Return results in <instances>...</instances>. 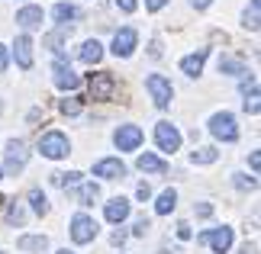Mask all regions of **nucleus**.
I'll return each instance as SVG.
<instances>
[{"instance_id":"1","label":"nucleus","mask_w":261,"mask_h":254,"mask_svg":"<svg viewBox=\"0 0 261 254\" xmlns=\"http://www.w3.org/2000/svg\"><path fill=\"white\" fill-rule=\"evenodd\" d=\"M39 151H42V158H68L71 155V142H68V135H62V132H45L42 138H39Z\"/></svg>"},{"instance_id":"2","label":"nucleus","mask_w":261,"mask_h":254,"mask_svg":"<svg viewBox=\"0 0 261 254\" xmlns=\"http://www.w3.org/2000/svg\"><path fill=\"white\" fill-rule=\"evenodd\" d=\"M145 90L152 94V100H155L158 109H168V106H171L174 87H171V80H168L165 74H148V77H145Z\"/></svg>"},{"instance_id":"3","label":"nucleus","mask_w":261,"mask_h":254,"mask_svg":"<svg viewBox=\"0 0 261 254\" xmlns=\"http://www.w3.org/2000/svg\"><path fill=\"white\" fill-rule=\"evenodd\" d=\"M97 238V222L87 216V212H77L71 219V241L74 245H87V241Z\"/></svg>"},{"instance_id":"4","label":"nucleus","mask_w":261,"mask_h":254,"mask_svg":"<svg viewBox=\"0 0 261 254\" xmlns=\"http://www.w3.org/2000/svg\"><path fill=\"white\" fill-rule=\"evenodd\" d=\"M210 132H213L219 142H236V138H239L236 116H232V113H216L213 119H210Z\"/></svg>"},{"instance_id":"5","label":"nucleus","mask_w":261,"mask_h":254,"mask_svg":"<svg viewBox=\"0 0 261 254\" xmlns=\"http://www.w3.org/2000/svg\"><path fill=\"white\" fill-rule=\"evenodd\" d=\"M197 241L200 245H210L216 254H226L229 248H232V229H210V232H203V235H197Z\"/></svg>"},{"instance_id":"6","label":"nucleus","mask_w":261,"mask_h":254,"mask_svg":"<svg viewBox=\"0 0 261 254\" xmlns=\"http://www.w3.org/2000/svg\"><path fill=\"white\" fill-rule=\"evenodd\" d=\"M87 87H90V97L94 100H110L113 90H116V80H113V74H107V71H97V74L87 77Z\"/></svg>"},{"instance_id":"7","label":"nucleus","mask_w":261,"mask_h":254,"mask_svg":"<svg viewBox=\"0 0 261 254\" xmlns=\"http://www.w3.org/2000/svg\"><path fill=\"white\" fill-rule=\"evenodd\" d=\"M155 142H158V148H162L165 155H174V151L180 148V132H177V126L158 123L155 126Z\"/></svg>"},{"instance_id":"8","label":"nucleus","mask_w":261,"mask_h":254,"mask_svg":"<svg viewBox=\"0 0 261 254\" xmlns=\"http://www.w3.org/2000/svg\"><path fill=\"white\" fill-rule=\"evenodd\" d=\"M113 145L119 151H136L139 145H142V129L139 126H119L113 132Z\"/></svg>"},{"instance_id":"9","label":"nucleus","mask_w":261,"mask_h":254,"mask_svg":"<svg viewBox=\"0 0 261 254\" xmlns=\"http://www.w3.org/2000/svg\"><path fill=\"white\" fill-rule=\"evenodd\" d=\"M26 161H29L26 145L19 138H10L7 142V171H10V174H19V171L26 167Z\"/></svg>"},{"instance_id":"10","label":"nucleus","mask_w":261,"mask_h":254,"mask_svg":"<svg viewBox=\"0 0 261 254\" xmlns=\"http://www.w3.org/2000/svg\"><path fill=\"white\" fill-rule=\"evenodd\" d=\"M136 42H139V33H136L133 26L119 29V33L113 36V55L116 58H129V55H133V48H136Z\"/></svg>"},{"instance_id":"11","label":"nucleus","mask_w":261,"mask_h":254,"mask_svg":"<svg viewBox=\"0 0 261 254\" xmlns=\"http://www.w3.org/2000/svg\"><path fill=\"white\" fill-rule=\"evenodd\" d=\"M52 74H55V84L62 87V90H77V87H81V77H77L74 71H71V65L62 62V58L52 65Z\"/></svg>"},{"instance_id":"12","label":"nucleus","mask_w":261,"mask_h":254,"mask_svg":"<svg viewBox=\"0 0 261 254\" xmlns=\"http://www.w3.org/2000/svg\"><path fill=\"white\" fill-rule=\"evenodd\" d=\"M94 177H103V180H119L126 177V164L119 158H103L94 164Z\"/></svg>"},{"instance_id":"13","label":"nucleus","mask_w":261,"mask_h":254,"mask_svg":"<svg viewBox=\"0 0 261 254\" xmlns=\"http://www.w3.org/2000/svg\"><path fill=\"white\" fill-rule=\"evenodd\" d=\"M107 222H113V225H119V222H126L129 219V212H133V206H129V200H123V196H113L107 203Z\"/></svg>"},{"instance_id":"14","label":"nucleus","mask_w":261,"mask_h":254,"mask_svg":"<svg viewBox=\"0 0 261 254\" xmlns=\"http://www.w3.org/2000/svg\"><path fill=\"white\" fill-rule=\"evenodd\" d=\"M13 55H16V65L23 71H29V68H33V39H29V36H16Z\"/></svg>"},{"instance_id":"15","label":"nucleus","mask_w":261,"mask_h":254,"mask_svg":"<svg viewBox=\"0 0 261 254\" xmlns=\"http://www.w3.org/2000/svg\"><path fill=\"white\" fill-rule=\"evenodd\" d=\"M136 167L142 171V174H165V171H168V164H165L158 155H152V151L139 155V158H136Z\"/></svg>"},{"instance_id":"16","label":"nucleus","mask_w":261,"mask_h":254,"mask_svg":"<svg viewBox=\"0 0 261 254\" xmlns=\"http://www.w3.org/2000/svg\"><path fill=\"white\" fill-rule=\"evenodd\" d=\"M206 55H210V48H200L197 55H187L184 62H180V71H184L187 77H197L200 71H203V65H206Z\"/></svg>"},{"instance_id":"17","label":"nucleus","mask_w":261,"mask_h":254,"mask_svg":"<svg viewBox=\"0 0 261 254\" xmlns=\"http://www.w3.org/2000/svg\"><path fill=\"white\" fill-rule=\"evenodd\" d=\"M16 23L23 29H39L42 26V7H23L16 13Z\"/></svg>"},{"instance_id":"18","label":"nucleus","mask_w":261,"mask_h":254,"mask_svg":"<svg viewBox=\"0 0 261 254\" xmlns=\"http://www.w3.org/2000/svg\"><path fill=\"white\" fill-rule=\"evenodd\" d=\"M100 58H103V45H100L97 39H87V42L81 45V62L84 65H97Z\"/></svg>"},{"instance_id":"19","label":"nucleus","mask_w":261,"mask_h":254,"mask_svg":"<svg viewBox=\"0 0 261 254\" xmlns=\"http://www.w3.org/2000/svg\"><path fill=\"white\" fill-rule=\"evenodd\" d=\"M16 248H23V251H39L42 254L48 248V238L45 235H19L16 238Z\"/></svg>"},{"instance_id":"20","label":"nucleus","mask_w":261,"mask_h":254,"mask_svg":"<svg viewBox=\"0 0 261 254\" xmlns=\"http://www.w3.org/2000/svg\"><path fill=\"white\" fill-rule=\"evenodd\" d=\"M52 16H55V19H58V23H62V26H68V23H71V19H77V16H81V10H77L74 4H55Z\"/></svg>"},{"instance_id":"21","label":"nucleus","mask_w":261,"mask_h":254,"mask_svg":"<svg viewBox=\"0 0 261 254\" xmlns=\"http://www.w3.org/2000/svg\"><path fill=\"white\" fill-rule=\"evenodd\" d=\"M174 206H177V193L165 190L162 196H158V203H155V212H158V216H168V212H174Z\"/></svg>"},{"instance_id":"22","label":"nucleus","mask_w":261,"mask_h":254,"mask_svg":"<svg viewBox=\"0 0 261 254\" xmlns=\"http://www.w3.org/2000/svg\"><path fill=\"white\" fill-rule=\"evenodd\" d=\"M52 184L55 187H65V190H71V187H77L81 184V174H77V171H58V174H52Z\"/></svg>"},{"instance_id":"23","label":"nucleus","mask_w":261,"mask_h":254,"mask_svg":"<svg viewBox=\"0 0 261 254\" xmlns=\"http://www.w3.org/2000/svg\"><path fill=\"white\" fill-rule=\"evenodd\" d=\"M97 200H100V187L97 184H84L77 190V203H81V206H94Z\"/></svg>"},{"instance_id":"24","label":"nucleus","mask_w":261,"mask_h":254,"mask_svg":"<svg viewBox=\"0 0 261 254\" xmlns=\"http://www.w3.org/2000/svg\"><path fill=\"white\" fill-rule=\"evenodd\" d=\"M219 74H248V68L239 58H223L219 62Z\"/></svg>"},{"instance_id":"25","label":"nucleus","mask_w":261,"mask_h":254,"mask_svg":"<svg viewBox=\"0 0 261 254\" xmlns=\"http://www.w3.org/2000/svg\"><path fill=\"white\" fill-rule=\"evenodd\" d=\"M216 158H219V151L210 148V145H206V148H197L194 155H190V161H194V164H213Z\"/></svg>"},{"instance_id":"26","label":"nucleus","mask_w":261,"mask_h":254,"mask_svg":"<svg viewBox=\"0 0 261 254\" xmlns=\"http://www.w3.org/2000/svg\"><path fill=\"white\" fill-rule=\"evenodd\" d=\"M29 203H33V212H36V216H45V212H48V200H45L42 190H29Z\"/></svg>"},{"instance_id":"27","label":"nucleus","mask_w":261,"mask_h":254,"mask_svg":"<svg viewBox=\"0 0 261 254\" xmlns=\"http://www.w3.org/2000/svg\"><path fill=\"white\" fill-rule=\"evenodd\" d=\"M23 222H26L23 209H19L16 203H10V206H7V225H23Z\"/></svg>"},{"instance_id":"28","label":"nucleus","mask_w":261,"mask_h":254,"mask_svg":"<svg viewBox=\"0 0 261 254\" xmlns=\"http://www.w3.org/2000/svg\"><path fill=\"white\" fill-rule=\"evenodd\" d=\"M45 45L52 48V52H62V45H65V29H58V33H48V36H45Z\"/></svg>"},{"instance_id":"29","label":"nucleus","mask_w":261,"mask_h":254,"mask_svg":"<svg viewBox=\"0 0 261 254\" xmlns=\"http://www.w3.org/2000/svg\"><path fill=\"white\" fill-rule=\"evenodd\" d=\"M232 184H236L239 190H255V187H258V180H255V177H245V174H236V177H232Z\"/></svg>"},{"instance_id":"30","label":"nucleus","mask_w":261,"mask_h":254,"mask_svg":"<svg viewBox=\"0 0 261 254\" xmlns=\"http://www.w3.org/2000/svg\"><path fill=\"white\" fill-rule=\"evenodd\" d=\"M62 113L65 116H77V113H81V100H62Z\"/></svg>"},{"instance_id":"31","label":"nucleus","mask_w":261,"mask_h":254,"mask_svg":"<svg viewBox=\"0 0 261 254\" xmlns=\"http://www.w3.org/2000/svg\"><path fill=\"white\" fill-rule=\"evenodd\" d=\"M245 113H252V116L258 113V90H252V97L245 100Z\"/></svg>"},{"instance_id":"32","label":"nucleus","mask_w":261,"mask_h":254,"mask_svg":"<svg viewBox=\"0 0 261 254\" xmlns=\"http://www.w3.org/2000/svg\"><path fill=\"white\" fill-rule=\"evenodd\" d=\"M116 7L123 10V13H136V7H139V0H116Z\"/></svg>"},{"instance_id":"33","label":"nucleus","mask_w":261,"mask_h":254,"mask_svg":"<svg viewBox=\"0 0 261 254\" xmlns=\"http://www.w3.org/2000/svg\"><path fill=\"white\" fill-rule=\"evenodd\" d=\"M148 229H152V222H148V219L142 216V219H139V222H136V229H133V235H145V232H148Z\"/></svg>"},{"instance_id":"34","label":"nucleus","mask_w":261,"mask_h":254,"mask_svg":"<svg viewBox=\"0 0 261 254\" xmlns=\"http://www.w3.org/2000/svg\"><path fill=\"white\" fill-rule=\"evenodd\" d=\"M194 209H197L200 219H210V216H213V206H210V203H200V206H194Z\"/></svg>"},{"instance_id":"35","label":"nucleus","mask_w":261,"mask_h":254,"mask_svg":"<svg viewBox=\"0 0 261 254\" xmlns=\"http://www.w3.org/2000/svg\"><path fill=\"white\" fill-rule=\"evenodd\" d=\"M190 235H194V232H190V225H187V222H177V238H180V241H187Z\"/></svg>"},{"instance_id":"36","label":"nucleus","mask_w":261,"mask_h":254,"mask_svg":"<svg viewBox=\"0 0 261 254\" xmlns=\"http://www.w3.org/2000/svg\"><path fill=\"white\" fill-rule=\"evenodd\" d=\"M136 196H139V200L145 203L148 196H152V187H148V184H139V187H136Z\"/></svg>"},{"instance_id":"37","label":"nucleus","mask_w":261,"mask_h":254,"mask_svg":"<svg viewBox=\"0 0 261 254\" xmlns=\"http://www.w3.org/2000/svg\"><path fill=\"white\" fill-rule=\"evenodd\" d=\"M168 4V0H145V10H152V13H155V10H162Z\"/></svg>"},{"instance_id":"38","label":"nucleus","mask_w":261,"mask_h":254,"mask_svg":"<svg viewBox=\"0 0 261 254\" xmlns=\"http://www.w3.org/2000/svg\"><path fill=\"white\" fill-rule=\"evenodd\" d=\"M10 65V55H7V45H0V71H7Z\"/></svg>"},{"instance_id":"39","label":"nucleus","mask_w":261,"mask_h":254,"mask_svg":"<svg viewBox=\"0 0 261 254\" xmlns=\"http://www.w3.org/2000/svg\"><path fill=\"white\" fill-rule=\"evenodd\" d=\"M248 164H252V171L261 167V155H258V151H252V155H248Z\"/></svg>"},{"instance_id":"40","label":"nucleus","mask_w":261,"mask_h":254,"mask_svg":"<svg viewBox=\"0 0 261 254\" xmlns=\"http://www.w3.org/2000/svg\"><path fill=\"white\" fill-rule=\"evenodd\" d=\"M190 4H194V10H206L210 4H213V0H190Z\"/></svg>"},{"instance_id":"41","label":"nucleus","mask_w":261,"mask_h":254,"mask_svg":"<svg viewBox=\"0 0 261 254\" xmlns=\"http://www.w3.org/2000/svg\"><path fill=\"white\" fill-rule=\"evenodd\" d=\"M110 241H113V245H123V241H126V232H113V238H110Z\"/></svg>"},{"instance_id":"42","label":"nucleus","mask_w":261,"mask_h":254,"mask_svg":"<svg viewBox=\"0 0 261 254\" xmlns=\"http://www.w3.org/2000/svg\"><path fill=\"white\" fill-rule=\"evenodd\" d=\"M152 58H162V42H158V39L152 42Z\"/></svg>"},{"instance_id":"43","label":"nucleus","mask_w":261,"mask_h":254,"mask_svg":"<svg viewBox=\"0 0 261 254\" xmlns=\"http://www.w3.org/2000/svg\"><path fill=\"white\" fill-rule=\"evenodd\" d=\"M242 254H258V245H255V241H252V245H245V248H242Z\"/></svg>"},{"instance_id":"44","label":"nucleus","mask_w":261,"mask_h":254,"mask_svg":"<svg viewBox=\"0 0 261 254\" xmlns=\"http://www.w3.org/2000/svg\"><path fill=\"white\" fill-rule=\"evenodd\" d=\"M58 254H74V251H58Z\"/></svg>"},{"instance_id":"45","label":"nucleus","mask_w":261,"mask_h":254,"mask_svg":"<svg viewBox=\"0 0 261 254\" xmlns=\"http://www.w3.org/2000/svg\"><path fill=\"white\" fill-rule=\"evenodd\" d=\"M0 177H4V171H0Z\"/></svg>"},{"instance_id":"46","label":"nucleus","mask_w":261,"mask_h":254,"mask_svg":"<svg viewBox=\"0 0 261 254\" xmlns=\"http://www.w3.org/2000/svg\"><path fill=\"white\" fill-rule=\"evenodd\" d=\"M0 254H4V251H0Z\"/></svg>"}]
</instances>
